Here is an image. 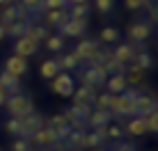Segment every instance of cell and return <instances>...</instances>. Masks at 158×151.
Instances as JSON below:
<instances>
[{"label": "cell", "mask_w": 158, "mask_h": 151, "mask_svg": "<svg viewBox=\"0 0 158 151\" xmlns=\"http://www.w3.org/2000/svg\"><path fill=\"white\" fill-rule=\"evenodd\" d=\"M2 108L7 110L9 117H16V119H21V117H25V115H30V112H35L32 99H30L28 94H23V92H19V94H14V96H7Z\"/></svg>", "instance_id": "6da1fadb"}, {"label": "cell", "mask_w": 158, "mask_h": 151, "mask_svg": "<svg viewBox=\"0 0 158 151\" xmlns=\"http://www.w3.org/2000/svg\"><path fill=\"white\" fill-rule=\"evenodd\" d=\"M89 112H92L89 103H78V105L71 103V108H67L62 115L69 119L71 128H76V131H87V117H89Z\"/></svg>", "instance_id": "7a4b0ae2"}, {"label": "cell", "mask_w": 158, "mask_h": 151, "mask_svg": "<svg viewBox=\"0 0 158 151\" xmlns=\"http://www.w3.org/2000/svg\"><path fill=\"white\" fill-rule=\"evenodd\" d=\"M151 30H154V25L149 23L147 18H140V21H133V23L128 25V44H133L135 48H142V44L151 37Z\"/></svg>", "instance_id": "3957f363"}, {"label": "cell", "mask_w": 158, "mask_h": 151, "mask_svg": "<svg viewBox=\"0 0 158 151\" xmlns=\"http://www.w3.org/2000/svg\"><path fill=\"white\" fill-rule=\"evenodd\" d=\"M48 89H51L55 96H60V99H69V96L73 94V89H76V80H73L71 73L60 71L55 78L48 83Z\"/></svg>", "instance_id": "277c9868"}, {"label": "cell", "mask_w": 158, "mask_h": 151, "mask_svg": "<svg viewBox=\"0 0 158 151\" xmlns=\"http://www.w3.org/2000/svg\"><path fill=\"white\" fill-rule=\"evenodd\" d=\"M106 71H103L101 67H85L83 71L78 73V80H80V85H85V87H89V89H99L106 85Z\"/></svg>", "instance_id": "5b68a950"}, {"label": "cell", "mask_w": 158, "mask_h": 151, "mask_svg": "<svg viewBox=\"0 0 158 151\" xmlns=\"http://www.w3.org/2000/svg\"><path fill=\"white\" fill-rule=\"evenodd\" d=\"M110 115H112V119L135 117V101L133 99H126V96H122V94H115L112 105H110Z\"/></svg>", "instance_id": "8992f818"}, {"label": "cell", "mask_w": 158, "mask_h": 151, "mask_svg": "<svg viewBox=\"0 0 158 151\" xmlns=\"http://www.w3.org/2000/svg\"><path fill=\"white\" fill-rule=\"evenodd\" d=\"M108 126H103V128H89V131H85V135H83V149H101V147H106L108 144V131H106Z\"/></svg>", "instance_id": "52a82bcc"}, {"label": "cell", "mask_w": 158, "mask_h": 151, "mask_svg": "<svg viewBox=\"0 0 158 151\" xmlns=\"http://www.w3.org/2000/svg\"><path fill=\"white\" fill-rule=\"evenodd\" d=\"M57 32H60V37H64V39H80V37H85V32H87V21L69 18L64 25L57 28Z\"/></svg>", "instance_id": "ba28073f"}, {"label": "cell", "mask_w": 158, "mask_h": 151, "mask_svg": "<svg viewBox=\"0 0 158 151\" xmlns=\"http://www.w3.org/2000/svg\"><path fill=\"white\" fill-rule=\"evenodd\" d=\"M99 48H101V41H99V39H92V37L87 39V37H80V41L76 44V51H73V53L78 55L80 64H85L96 51H99Z\"/></svg>", "instance_id": "9c48e42d"}, {"label": "cell", "mask_w": 158, "mask_h": 151, "mask_svg": "<svg viewBox=\"0 0 158 151\" xmlns=\"http://www.w3.org/2000/svg\"><path fill=\"white\" fill-rule=\"evenodd\" d=\"M39 53V44L37 41H32L28 39V37H19V39H14V44H12V55H19V57H32V55H37Z\"/></svg>", "instance_id": "30bf717a"}, {"label": "cell", "mask_w": 158, "mask_h": 151, "mask_svg": "<svg viewBox=\"0 0 158 151\" xmlns=\"http://www.w3.org/2000/svg\"><path fill=\"white\" fill-rule=\"evenodd\" d=\"M30 142H32V147L48 149L53 142H57V135H55V131H53V128H48V126H46V121H44V126H41L39 131H37L35 135L30 137Z\"/></svg>", "instance_id": "8fae6325"}, {"label": "cell", "mask_w": 158, "mask_h": 151, "mask_svg": "<svg viewBox=\"0 0 158 151\" xmlns=\"http://www.w3.org/2000/svg\"><path fill=\"white\" fill-rule=\"evenodd\" d=\"M151 110H158L156 94L154 92H149V94L140 92V96L135 99V117H144L147 112H151Z\"/></svg>", "instance_id": "7c38bea8"}, {"label": "cell", "mask_w": 158, "mask_h": 151, "mask_svg": "<svg viewBox=\"0 0 158 151\" xmlns=\"http://www.w3.org/2000/svg\"><path fill=\"white\" fill-rule=\"evenodd\" d=\"M44 117L39 115V112H30V115H25V117H21V126H23V137H32L37 131L44 126Z\"/></svg>", "instance_id": "4fadbf2b"}, {"label": "cell", "mask_w": 158, "mask_h": 151, "mask_svg": "<svg viewBox=\"0 0 158 151\" xmlns=\"http://www.w3.org/2000/svg\"><path fill=\"white\" fill-rule=\"evenodd\" d=\"M46 126L55 131L57 140H64V137L69 135V133H71V124H69V119H67V117L62 115V112H60V115H53L51 119L46 121Z\"/></svg>", "instance_id": "5bb4252c"}, {"label": "cell", "mask_w": 158, "mask_h": 151, "mask_svg": "<svg viewBox=\"0 0 158 151\" xmlns=\"http://www.w3.org/2000/svg\"><path fill=\"white\" fill-rule=\"evenodd\" d=\"M5 71L16 76V78H21V76L28 73V60L25 57H19V55H9L7 60H5Z\"/></svg>", "instance_id": "9a60e30c"}, {"label": "cell", "mask_w": 158, "mask_h": 151, "mask_svg": "<svg viewBox=\"0 0 158 151\" xmlns=\"http://www.w3.org/2000/svg\"><path fill=\"white\" fill-rule=\"evenodd\" d=\"M69 21V12L67 9H46L44 12V25L46 28H60Z\"/></svg>", "instance_id": "2e32d148"}, {"label": "cell", "mask_w": 158, "mask_h": 151, "mask_svg": "<svg viewBox=\"0 0 158 151\" xmlns=\"http://www.w3.org/2000/svg\"><path fill=\"white\" fill-rule=\"evenodd\" d=\"M135 53H138V48L133 44H117L112 48V57H115L117 62H122V64H131L135 60Z\"/></svg>", "instance_id": "e0dca14e"}, {"label": "cell", "mask_w": 158, "mask_h": 151, "mask_svg": "<svg viewBox=\"0 0 158 151\" xmlns=\"http://www.w3.org/2000/svg\"><path fill=\"white\" fill-rule=\"evenodd\" d=\"M144 73L140 67H135L133 62L126 64V69H124V78H126V85L128 87H142L144 85Z\"/></svg>", "instance_id": "ac0fdd59"}, {"label": "cell", "mask_w": 158, "mask_h": 151, "mask_svg": "<svg viewBox=\"0 0 158 151\" xmlns=\"http://www.w3.org/2000/svg\"><path fill=\"white\" fill-rule=\"evenodd\" d=\"M112 121V115L110 110H99V108H92L89 117H87V126L89 128H103Z\"/></svg>", "instance_id": "d6986e66"}, {"label": "cell", "mask_w": 158, "mask_h": 151, "mask_svg": "<svg viewBox=\"0 0 158 151\" xmlns=\"http://www.w3.org/2000/svg\"><path fill=\"white\" fill-rule=\"evenodd\" d=\"M0 87H2V92L7 96H14V94H19V92H21V80L2 69V71H0Z\"/></svg>", "instance_id": "ffe728a7"}, {"label": "cell", "mask_w": 158, "mask_h": 151, "mask_svg": "<svg viewBox=\"0 0 158 151\" xmlns=\"http://www.w3.org/2000/svg\"><path fill=\"white\" fill-rule=\"evenodd\" d=\"M124 135H133V137H140L147 133V126H144V117H128V121L124 124Z\"/></svg>", "instance_id": "44dd1931"}, {"label": "cell", "mask_w": 158, "mask_h": 151, "mask_svg": "<svg viewBox=\"0 0 158 151\" xmlns=\"http://www.w3.org/2000/svg\"><path fill=\"white\" fill-rule=\"evenodd\" d=\"M48 35H51V28L39 25V23H35V21H30L28 30H25V37H28V39H32V41H37V44H44Z\"/></svg>", "instance_id": "7402d4cb"}, {"label": "cell", "mask_w": 158, "mask_h": 151, "mask_svg": "<svg viewBox=\"0 0 158 151\" xmlns=\"http://www.w3.org/2000/svg\"><path fill=\"white\" fill-rule=\"evenodd\" d=\"M94 96H96V89H89V87H85V85H80V87H76L73 89V94H71V103L73 105H78V103H94Z\"/></svg>", "instance_id": "603a6c76"}, {"label": "cell", "mask_w": 158, "mask_h": 151, "mask_svg": "<svg viewBox=\"0 0 158 151\" xmlns=\"http://www.w3.org/2000/svg\"><path fill=\"white\" fill-rule=\"evenodd\" d=\"M103 87H106V92H110V94H122V92L126 89L128 85H126V78H124V73H117V76H108Z\"/></svg>", "instance_id": "cb8c5ba5"}, {"label": "cell", "mask_w": 158, "mask_h": 151, "mask_svg": "<svg viewBox=\"0 0 158 151\" xmlns=\"http://www.w3.org/2000/svg\"><path fill=\"white\" fill-rule=\"evenodd\" d=\"M83 135H85V131H76V128H71V133L62 140L64 149H67V151H83Z\"/></svg>", "instance_id": "d4e9b609"}, {"label": "cell", "mask_w": 158, "mask_h": 151, "mask_svg": "<svg viewBox=\"0 0 158 151\" xmlns=\"http://www.w3.org/2000/svg\"><path fill=\"white\" fill-rule=\"evenodd\" d=\"M119 39H122V32H119L117 28H112V25H106V28L99 32V41H101V46L119 44Z\"/></svg>", "instance_id": "484cf974"}, {"label": "cell", "mask_w": 158, "mask_h": 151, "mask_svg": "<svg viewBox=\"0 0 158 151\" xmlns=\"http://www.w3.org/2000/svg\"><path fill=\"white\" fill-rule=\"evenodd\" d=\"M60 71H62V69H60V62L57 60H44L41 62V69H39L41 78H46V80H53Z\"/></svg>", "instance_id": "4316f807"}, {"label": "cell", "mask_w": 158, "mask_h": 151, "mask_svg": "<svg viewBox=\"0 0 158 151\" xmlns=\"http://www.w3.org/2000/svg\"><path fill=\"white\" fill-rule=\"evenodd\" d=\"M57 62H60V69H62V71H67V73H71V71H76V69L80 67V60H78V55H76V53H64Z\"/></svg>", "instance_id": "83f0119b"}, {"label": "cell", "mask_w": 158, "mask_h": 151, "mask_svg": "<svg viewBox=\"0 0 158 151\" xmlns=\"http://www.w3.org/2000/svg\"><path fill=\"white\" fill-rule=\"evenodd\" d=\"M135 67H140L142 71H149L151 67H154V57H151V53H147L144 48H138V53H135V60H133Z\"/></svg>", "instance_id": "f1b7e54d"}, {"label": "cell", "mask_w": 158, "mask_h": 151, "mask_svg": "<svg viewBox=\"0 0 158 151\" xmlns=\"http://www.w3.org/2000/svg\"><path fill=\"white\" fill-rule=\"evenodd\" d=\"M67 12H69V18H76V21H87V18H89L92 7H89V5H69V7H67Z\"/></svg>", "instance_id": "f546056e"}, {"label": "cell", "mask_w": 158, "mask_h": 151, "mask_svg": "<svg viewBox=\"0 0 158 151\" xmlns=\"http://www.w3.org/2000/svg\"><path fill=\"white\" fill-rule=\"evenodd\" d=\"M14 21H19V16H16V7L14 2L12 5H5V7H0V25H12Z\"/></svg>", "instance_id": "4dcf8cb0"}, {"label": "cell", "mask_w": 158, "mask_h": 151, "mask_svg": "<svg viewBox=\"0 0 158 151\" xmlns=\"http://www.w3.org/2000/svg\"><path fill=\"white\" fill-rule=\"evenodd\" d=\"M30 21H14L12 25H7V37H12V39H19V37H25V30H28Z\"/></svg>", "instance_id": "1f68e13d"}, {"label": "cell", "mask_w": 158, "mask_h": 151, "mask_svg": "<svg viewBox=\"0 0 158 151\" xmlns=\"http://www.w3.org/2000/svg\"><path fill=\"white\" fill-rule=\"evenodd\" d=\"M101 69L106 71V76H117V73H124V69H126V64H122V62H117L115 57H108L106 62L101 64Z\"/></svg>", "instance_id": "d6a6232c"}, {"label": "cell", "mask_w": 158, "mask_h": 151, "mask_svg": "<svg viewBox=\"0 0 158 151\" xmlns=\"http://www.w3.org/2000/svg\"><path fill=\"white\" fill-rule=\"evenodd\" d=\"M19 5H21V7H25V9L30 12L32 21H35L39 14H44V0H19Z\"/></svg>", "instance_id": "836d02e7"}, {"label": "cell", "mask_w": 158, "mask_h": 151, "mask_svg": "<svg viewBox=\"0 0 158 151\" xmlns=\"http://www.w3.org/2000/svg\"><path fill=\"white\" fill-rule=\"evenodd\" d=\"M44 44H46V51H48V53H60V51H64V37H60V35H48Z\"/></svg>", "instance_id": "e575fe53"}, {"label": "cell", "mask_w": 158, "mask_h": 151, "mask_svg": "<svg viewBox=\"0 0 158 151\" xmlns=\"http://www.w3.org/2000/svg\"><path fill=\"white\" fill-rule=\"evenodd\" d=\"M112 99H115V94H110V92L96 94V96H94V103H92V108H99V110H110Z\"/></svg>", "instance_id": "d590c367"}, {"label": "cell", "mask_w": 158, "mask_h": 151, "mask_svg": "<svg viewBox=\"0 0 158 151\" xmlns=\"http://www.w3.org/2000/svg\"><path fill=\"white\" fill-rule=\"evenodd\" d=\"M144 126H147V133H151V135L158 133V110H151L144 115Z\"/></svg>", "instance_id": "8d00e7d4"}, {"label": "cell", "mask_w": 158, "mask_h": 151, "mask_svg": "<svg viewBox=\"0 0 158 151\" xmlns=\"http://www.w3.org/2000/svg\"><path fill=\"white\" fill-rule=\"evenodd\" d=\"M9 151H35V147L28 137H14L9 144Z\"/></svg>", "instance_id": "74e56055"}, {"label": "cell", "mask_w": 158, "mask_h": 151, "mask_svg": "<svg viewBox=\"0 0 158 151\" xmlns=\"http://www.w3.org/2000/svg\"><path fill=\"white\" fill-rule=\"evenodd\" d=\"M5 128H7V133L12 137H23V126H21V119H16V117H9Z\"/></svg>", "instance_id": "f35d334b"}, {"label": "cell", "mask_w": 158, "mask_h": 151, "mask_svg": "<svg viewBox=\"0 0 158 151\" xmlns=\"http://www.w3.org/2000/svg\"><path fill=\"white\" fill-rule=\"evenodd\" d=\"M154 2H149V0H124V7L131 9V12H138V9H149Z\"/></svg>", "instance_id": "ab89813d"}, {"label": "cell", "mask_w": 158, "mask_h": 151, "mask_svg": "<svg viewBox=\"0 0 158 151\" xmlns=\"http://www.w3.org/2000/svg\"><path fill=\"white\" fill-rule=\"evenodd\" d=\"M94 7L101 14H110L115 9V0H94Z\"/></svg>", "instance_id": "60d3db41"}, {"label": "cell", "mask_w": 158, "mask_h": 151, "mask_svg": "<svg viewBox=\"0 0 158 151\" xmlns=\"http://www.w3.org/2000/svg\"><path fill=\"white\" fill-rule=\"evenodd\" d=\"M69 2L67 0H44V12L46 9H67Z\"/></svg>", "instance_id": "b9f144b4"}, {"label": "cell", "mask_w": 158, "mask_h": 151, "mask_svg": "<svg viewBox=\"0 0 158 151\" xmlns=\"http://www.w3.org/2000/svg\"><path fill=\"white\" fill-rule=\"evenodd\" d=\"M108 140H115V142H119V140L124 137V128L122 126H108Z\"/></svg>", "instance_id": "7bdbcfd3"}, {"label": "cell", "mask_w": 158, "mask_h": 151, "mask_svg": "<svg viewBox=\"0 0 158 151\" xmlns=\"http://www.w3.org/2000/svg\"><path fill=\"white\" fill-rule=\"evenodd\" d=\"M108 151H138V147L131 144V142H119V144H115V147L108 149Z\"/></svg>", "instance_id": "ee69618b"}, {"label": "cell", "mask_w": 158, "mask_h": 151, "mask_svg": "<svg viewBox=\"0 0 158 151\" xmlns=\"http://www.w3.org/2000/svg\"><path fill=\"white\" fill-rule=\"evenodd\" d=\"M140 92H142V87H126V89H124L122 92V96H126V99H138V96H140Z\"/></svg>", "instance_id": "f6af8a7d"}, {"label": "cell", "mask_w": 158, "mask_h": 151, "mask_svg": "<svg viewBox=\"0 0 158 151\" xmlns=\"http://www.w3.org/2000/svg\"><path fill=\"white\" fill-rule=\"evenodd\" d=\"M156 21H158V9L154 7V5H151V7H149V23H151V25H154V23H156Z\"/></svg>", "instance_id": "bcb514c9"}, {"label": "cell", "mask_w": 158, "mask_h": 151, "mask_svg": "<svg viewBox=\"0 0 158 151\" xmlns=\"http://www.w3.org/2000/svg\"><path fill=\"white\" fill-rule=\"evenodd\" d=\"M69 5H89V0H67Z\"/></svg>", "instance_id": "7dc6e473"}, {"label": "cell", "mask_w": 158, "mask_h": 151, "mask_svg": "<svg viewBox=\"0 0 158 151\" xmlns=\"http://www.w3.org/2000/svg\"><path fill=\"white\" fill-rule=\"evenodd\" d=\"M5 99H7V94H5V92H2V87H0V108L5 105Z\"/></svg>", "instance_id": "c3c4849f"}, {"label": "cell", "mask_w": 158, "mask_h": 151, "mask_svg": "<svg viewBox=\"0 0 158 151\" xmlns=\"http://www.w3.org/2000/svg\"><path fill=\"white\" fill-rule=\"evenodd\" d=\"M5 37H7V30H5V25H0V41H2Z\"/></svg>", "instance_id": "681fc988"}, {"label": "cell", "mask_w": 158, "mask_h": 151, "mask_svg": "<svg viewBox=\"0 0 158 151\" xmlns=\"http://www.w3.org/2000/svg\"><path fill=\"white\" fill-rule=\"evenodd\" d=\"M14 0H0V7H5V5H12Z\"/></svg>", "instance_id": "f907efd6"}, {"label": "cell", "mask_w": 158, "mask_h": 151, "mask_svg": "<svg viewBox=\"0 0 158 151\" xmlns=\"http://www.w3.org/2000/svg\"><path fill=\"white\" fill-rule=\"evenodd\" d=\"M87 151H108L106 147H101V149H87Z\"/></svg>", "instance_id": "816d5d0a"}]
</instances>
